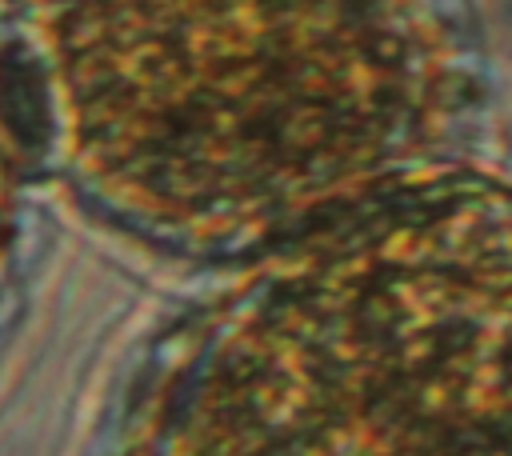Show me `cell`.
Segmentation results:
<instances>
[{
    "mask_svg": "<svg viewBox=\"0 0 512 456\" xmlns=\"http://www.w3.org/2000/svg\"><path fill=\"white\" fill-rule=\"evenodd\" d=\"M116 456H512V192L408 184L296 236L156 368Z\"/></svg>",
    "mask_w": 512,
    "mask_h": 456,
    "instance_id": "2",
    "label": "cell"
},
{
    "mask_svg": "<svg viewBox=\"0 0 512 456\" xmlns=\"http://www.w3.org/2000/svg\"><path fill=\"white\" fill-rule=\"evenodd\" d=\"M20 44L76 188L184 248L408 188L460 104L424 0H20Z\"/></svg>",
    "mask_w": 512,
    "mask_h": 456,
    "instance_id": "1",
    "label": "cell"
},
{
    "mask_svg": "<svg viewBox=\"0 0 512 456\" xmlns=\"http://www.w3.org/2000/svg\"><path fill=\"white\" fill-rule=\"evenodd\" d=\"M16 200H20V160H16V136L0 100V296L8 284L12 268V248H16Z\"/></svg>",
    "mask_w": 512,
    "mask_h": 456,
    "instance_id": "3",
    "label": "cell"
}]
</instances>
